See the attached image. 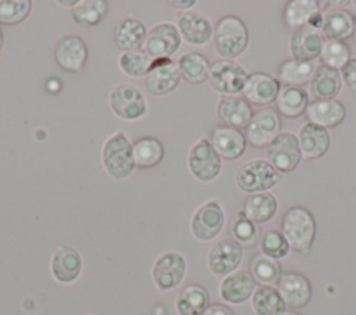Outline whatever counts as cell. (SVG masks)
Masks as SVG:
<instances>
[{
  "mask_svg": "<svg viewBox=\"0 0 356 315\" xmlns=\"http://www.w3.org/2000/svg\"><path fill=\"white\" fill-rule=\"evenodd\" d=\"M213 47L224 60H235L241 57L249 44V31L242 18L227 14L218 18L214 25Z\"/></svg>",
  "mask_w": 356,
  "mask_h": 315,
  "instance_id": "cell-1",
  "label": "cell"
},
{
  "mask_svg": "<svg viewBox=\"0 0 356 315\" xmlns=\"http://www.w3.org/2000/svg\"><path fill=\"white\" fill-rule=\"evenodd\" d=\"M100 160L104 171L117 180L129 178L136 168L134 144L122 130L111 133L104 140L100 150Z\"/></svg>",
  "mask_w": 356,
  "mask_h": 315,
  "instance_id": "cell-2",
  "label": "cell"
},
{
  "mask_svg": "<svg viewBox=\"0 0 356 315\" xmlns=\"http://www.w3.org/2000/svg\"><path fill=\"white\" fill-rule=\"evenodd\" d=\"M281 232L296 253H307L316 237V221L303 205L289 207L281 221Z\"/></svg>",
  "mask_w": 356,
  "mask_h": 315,
  "instance_id": "cell-3",
  "label": "cell"
},
{
  "mask_svg": "<svg viewBox=\"0 0 356 315\" xmlns=\"http://www.w3.org/2000/svg\"><path fill=\"white\" fill-rule=\"evenodd\" d=\"M281 180L282 173L263 158L248 161L238 169L235 175V183L238 189L249 194L270 191Z\"/></svg>",
  "mask_w": 356,
  "mask_h": 315,
  "instance_id": "cell-4",
  "label": "cell"
},
{
  "mask_svg": "<svg viewBox=\"0 0 356 315\" xmlns=\"http://www.w3.org/2000/svg\"><path fill=\"white\" fill-rule=\"evenodd\" d=\"M186 165L196 180L209 183L220 176L222 158L213 147L210 139L200 137L191 146L186 155Z\"/></svg>",
  "mask_w": 356,
  "mask_h": 315,
  "instance_id": "cell-5",
  "label": "cell"
},
{
  "mask_svg": "<svg viewBox=\"0 0 356 315\" xmlns=\"http://www.w3.org/2000/svg\"><path fill=\"white\" fill-rule=\"evenodd\" d=\"M188 262L184 254L177 250L163 251L153 261L150 276L157 290L171 291L185 279Z\"/></svg>",
  "mask_w": 356,
  "mask_h": 315,
  "instance_id": "cell-6",
  "label": "cell"
},
{
  "mask_svg": "<svg viewBox=\"0 0 356 315\" xmlns=\"http://www.w3.org/2000/svg\"><path fill=\"white\" fill-rule=\"evenodd\" d=\"M108 107L117 118L127 122L143 118L147 111L143 93L131 83H118L110 90Z\"/></svg>",
  "mask_w": 356,
  "mask_h": 315,
  "instance_id": "cell-7",
  "label": "cell"
},
{
  "mask_svg": "<svg viewBox=\"0 0 356 315\" xmlns=\"http://www.w3.org/2000/svg\"><path fill=\"white\" fill-rule=\"evenodd\" d=\"M248 71L235 60H216L210 64L209 83L221 96H238L248 80Z\"/></svg>",
  "mask_w": 356,
  "mask_h": 315,
  "instance_id": "cell-8",
  "label": "cell"
},
{
  "mask_svg": "<svg viewBox=\"0 0 356 315\" xmlns=\"http://www.w3.org/2000/svg\"><path fill=\"white\" fill-rule=\"evenodd\" d=\"M225 226V212L218 200L202 203L192 214L189 229L192 236L199 241L214 240Z\"/></svg>",
  "mask_w": 356,
  "mask_h": 315,
  "instance_id": "cell-9",
  "label": "cell"
},
{
  "mask_svg": "<svg viewBox=\"0 0 356 315\" xmlns=\"http://www.w3.org/2000/svg\"><path fill=\"white\" fill-rule=\"evenodd\" d=\"M264 153L267 161L282 175L295 171L302 161L298 136L288 130H281L270 142Z\"/></svg>",
  "mask_w": 356,
  "mask_h": 315,
  "instance_id": "cell-10",
  "label": "cell"
},
{
  "mask_svg": "<svg viewBox=\"0 0 356 315\" xmlns=\"http://www.w3.org/2000/svg\"><path fill=\"white\" fill-rule=\"evenodd\" d=\"M243 258V247L232 237L217 240L207 253V268L216 278H224L236 271Z\"/></svg>",
  "mask_w": 356,
  "mask_h": 315,
  "instance_id": "cell-11",
  "label": "cell"
},
{
  "mask_svg": "<svg viewBox=\"0 0 356 315\" xmlns=\"http://www.w3.org/2000/svg\"><path fill=\"white\" fill-rule=\"evenodd\" d=\"M181 80L177 61L172 58H153L143 85L147 93L154 97H161L172 93L179 86Z\"/></svg>",
  "mask_w": 356,
  "mask_h": 315,
  "instance_id": "cell-12",
  "label": "cell"
},
{
  "mask_svg": "<svg viewBox=\"0 0 356 315\" xmlns=\"http://www.w3.org/2000/svg\"><path fill=\"white\" fill-rule=\"evenodd\" d=\"M281 117L273 107H263L253 114L245 129L246 142L256 148H263L281 132Z\"/></svg>",
  "mask_w": 356,
  "mask_h": 315,
  "instance_id": "cell-13",
  "label": "cell"
},
{
  "mask_svg": "<svg viewBox=\"0 0 356 315\" xmlns=\"http://www.w3.org/2000/svg\"><path fill=\"white\" fill-rule=\"evenodd\" d=\"M53 57L58 68L68 74H78L88 62L89 50L81 36L65 35L57 40Z\"/></svg>",
  "mask_w": 356,
  "mask_h": 315,
  "instance_id": "cell-14",
  "label": "cell"
},
{
  "mask_svg": "<svg viewBox=\"0 0 356 315\" xmlns=\"http://www.w3.org/2000/svg\"><path fill=\"white\" fill-rule=\"evenodd\" d=\"M181 33L172 22H159L147 31L145 50L152 58H171L182 44Z\"/></svg>",
  "mask_w": 356,
  "mask_h": 315,
  "instance_id": "cell-15",
  "label": "cell"
},
{
  "mask_svg": "<svg viewBox=\"0 0 356 315\" xmlns=\"http://www.w3.org/2000/svg\"><path fill=\"white\" fill-rule=\"evenodd\" d=\"M177 28L182 40L195 47L206 46L213 40L214 25L210 18L200 11H184L177 14Z\"/></svg>",
  "mask_w": 356,
  "mask_h": 315,
  "instance_id": "cell-16",
  "label": "cell"
},
{
  "mask_svg": "<svg viewBox=\"0 0 356 315\" xmlns=\"http://www.w3.org/2000/svg\"><path fill=\"white\" fill-rule=\"evenodd\" d=\"M317 0H289L282 8V22L291 32L302 26H313L320 31L323 7Z\"/></svg>",
  "mask_w": 356,
  "mask_h": 315,
  "instance_id": "cell-17",
  "label": "cell"
},
{
  "mask_svg": "<svg viewBox=\"0 0 356 315\" xmlns=\"http://www.w3.org/2000/svg\"><path fill=\"white\" fill-rule=\"evenodd\" d=\"M83 269V258L81 253L67 244L58 246L50 258V273L57 283L71 284L76 282Z\"/></svg>",
  "mask_w": 356,
  "mask_h": 315,
  "instance_id": "cell-18",
  "label": "cell"
},
{
  "mask_svg": "<svg viewBox=\"0 0 356 315\" xmlns=\"http://www.w3.org/2000/svg\"><path fill=\"white\" fill-rule=\"evenodd\" d=\"M281 87V82L275 76L266 72H252L242 90V97L252 105L270 107L277 101Z\"/></svg>",
  "mask_w": 356,
  "mask_h": 315,
  "instance_id": "cell-19",
  "label": "cell"
},
{
  "mask_svg": "<svg viewBox=\"0 0 356 315\" xmlns=\"http://www.w3.org/2000/svg\"><path fill=\"white\" fill-rule=\"evenodd\" d=\"M216 114L222 126L246 129L253 118V107L242 96H220Z\"/></svg>",
  "mask_w": 356,
  "mask_h": 315,
  "instance_id": "cell-20",
  "label": "cell"
},
{
  "mask_svg": "<svg viewBox=\"0 0 356 315\" xmlns=\"http://www.w3.org/2000/svg\"><path fill=\"white\" fill-rule=\"evenodd\" d=\"M324 42L325 39L318 29L309 25L298 28L289 35L291 58L312 62L320 57Z\"/></svg>",
  "mask_w": 356,
  "mask_h": 315,
  "instance_id": "cell-21",
  "label": "cell"
},
{
  "mask_svg": "<svg viewBox=\"0 0 356 315\" xmlns=\"http://www.w3.org/2000/svg\"><path fill=\"white\" fill-rule=\"evenodd\" d=\"M256 287V280L250 271L236 269L220 280L218 296L224 303L239 305L252 297Z\"/></svg>",
  "mask_w": 356,
  "mask_h": 315,
  "instance_id": "cell-22",
  "label": "cell"
},
{
  "mask_svg": "<svg viewBox=\"0 0 356 315\" xmlns=\"http://www.w3.org/2000/svg\"><path fill=\"white\" fill-rule=\"evenodd\" d=\"M298 142L302 153V160L314 161L327 154L331 146L328 129L312 122H305L298 130Z\"/></svg>",
  "mask_w": 356,
  "mask_h": 315,
  "instance_id": "cell-23",
  "label": "cell"
},
{
  "mask_svg": "<svg viewBox=\"0 0 356 315\" xmlns=\"http://www.w3.org/2000/svg\"><path fill=\"white\" fill-rule=\"evenodd\" d=\"M277 286L286 307L292 309L303 308L312 300V284L309 279L299 272H284Z\"/></svg>",
  "mask_w": 356,
  "mask_h": 315,
  "instance_id": "cell-24",
  "label": "cell"
},
{
  "mask_svg": "<svg viewBox=\"0 0 356 315\" xmlns=\"http://www.w3.org/2000/svg\"><path fill=\"white\" fill-rule=\"evenodd\" d=\"M210 142L222 160H238L243 155L248 142L242 130L218 125L210 133Z\"/></svg>",
  "mask_w": 356,
  "mask_h": 315,
  "instance_id": "cell-25",
  "label": "cell"
},
{
  "mask_svg": "<svg viewBox=\"0 0 356 315\" xmlns=\"http://www.w3.org/2000/svg\"><path fill=\"white\" fill-rule=\"evenodd\" d=\"M307 122L316 124L325 129H334L345 121L346 108L345 105L334 100H312L305 111Z\"/></svg>",
  "mask_w": 356,
  "mask_h": 315,
  "instance_id": "cell-26",
  "label": "cell"
},
{
  "mask_svg": "<svg viewBox=\"0 0 356 315\" xmlns=\"http://www.w3.org/2000/svg\"><path fill=\"white\" fill-rule=\"evenodd\" d=\"M355 17L345 8L328 7L323 10V22L320 32L325 40H342L353 36Z\"/></svg>",
  "mask_w": 356,
  "mask_h": 315,
  "instance_id": "cell-27",
  "label": "cell"
},
{
  "mask_svg": "<svg viewBox=\"0 0 356 315\" xmlns=\"http://www.w3.org/2000/svg\"><path fill=\"white\" fill-rule=\"evenodd\" d=\"M342 78L338 69L320 64L309 82V96L313 100H334L342 89Z\"/></svg>",
  "mask_w": 356,
  "mask_h": 315,
  "instance_id": "cell-28",
  "label": "cell"
},
{
  "mask_svg": "<svg viewBox=\"0 0 356 315\" xmlns=\"http://www.w3.org/2000/svg\"><path fill=\"white\" fill-rule=\"evenodd\" d=\"M147 29L139 19L134 17L122 18L114 28L113 39L115 46L124 51L140 50L145 46Z\"/></svg>",
  "mask_w": 356,
  "mask_h": 315,
  "instance_id": "cell-29",
  "label": "cell"
},
{
  "mask_svg": "<svg viewBox=\"0 0 356 315\" xmlns=\"http://www.w3.org/2000/svg\"><path fill=\"white\" fill-rule=\"evenodd\" d=\"M209 307V291L197 283L184 286L175 297V311L178 315H203Z\"/></svg>",
  "mask_w": 356,
  "mask_h": 315,
  "instance_id": "cell-30",
  "label": "cell"
},
{
  "mask_svg": "<svg viewBox=\"0 0 356 315\" xmlns=\"http://www.w3.org/2000/svg\"><path fill=\"white\" fill-rule=\"evenodd\" d=\"M209 58L199 51H189L179 56L177 65L181 74V79L188 85H203L209 80L210 71Z\"/></svg>",
  "mask_w": 356,
  "mask_h": 315,
  "instance_id": "cell-31",
  "label": "cell"
},
{
  "mask_svg": "<svg viewBox=\"0 0 356 315\" xmlns=\"http://www.w3.org/2000/svg\"><path fill=\"white\" fill-rule=\"evenodd\" d=\"M309 93L305 87L300 86H282L277 101H275V110L280 115L295 119L305 114L307 105H309Z\"/></svg>",
  "mask_w": 356,
  "mask_h": 315,
  "instance_id": "cell-32",
  "label": "cell"
},
{
  "mask_svg": "<svg viewBox=\"0 0 356 315\" xmlns=\"http://www.w3.org/2000/svg\"><path fill=\"white\" fill-rule=\"evenodd\" d=\"M250 307L256 315H282L286 311V304L274 286L259 284L252 297Z\"/></svg>",
  "mask_w": 356,
  "mask_h": 315,
  "instance_id": "cell-33",
  "label": "cell"
},
{
  "mask_svg": "<svg viewBox=\"0 0 356 315\" xmlns=\"http://www.w3.org/2000/svg\"><path fill=\"white\" fill-rule=\"evenodd\" d=\"M278 208V201L271 191H261L249 194L243 201L242 211L254 223L270 221Z\"/></svg>",
  "mask_w": 356,
  "mask_h": 315,
  "instance_id": "cell-34",
  "label": "cell"
},
{
  "mask_svg": "<svg viewBox=\"0 0 356 315\" xmlns=\"http://www.w3.org/2000/svg\"><path fill=\"white\" fill-rule=\"evenodd\" d=\"M314 64L309 61H300L288 58L284 60L277 68V79L284 83V86H300L309 85L314 74Z\"/></svg>",
  "mask_w": 356,
  "mask_h": 315,
  "instance_id": "cell-35",
  "label": "cell"
},
{
  "mask_svg": "<svg viewBox=\"0 0 356 315\" xmlns=\"http://www.w3.org/2000/svg\"><path fill=\"white\" fill-rule=\"evenodd\" d=\"M134 157L136 168L150 169L157 167L164 158V146L154 136L138 137L134 143Z\"/></svg>",
  "mask_w": 356,
  "mask_h": 315,
  "instance_id": "cell-36",
  "label": "cell"
},
{
  "mask_svg": "<svg viewBox=\"0 0 356 315\" xmlns=\"http://www.w3.org/2000/svg\"><path fill=\"white\" fill-rule=\"evenodd\" d=\"M108 3L106 0H79L78 4L71 10V15L75 24L92 28L102 22L107 14Z\"/></svg>",
  "mask_w": 356,
  "mask_h": 315,
  "instance_id": "cell-37",
  "label": "cell"
},
{
  "mask_svg": "<svg viewBox=\"0 0 356 315\" xmlns=\"http://www.w3.org/2000/svg\"><path fill=\"white\" fill-rule=\"evenodd\" d=\"M153 58L147 54L146 50H134L124 51L118 57V68L120 71L129 78H145L152 67Z\"/></svg>",
  "mask_w": 356,
  "mask_h": 315,
  "instance_id": "cell-38",
  "label": "cell"
},
{
  "mask_svg": "<svg viewBox=\"0 0 356 315\" xmlns=\"http://www.w3.org/2000/svg\"><path fill=\"white\" fill-rule=\"evenodd\" d=\"M250 273L253 275L256 283L263 286H274L278 284L282 271L277 259H273L260 253L256 254L250 261Z\"/></svg>",
  "mask_w": 356,
  "mask_h": 315,
  "instance_id": "cell-39",
  "label": "cell"
},
{
  "mask_svg": "<svg viewBox=\"0 0 356 315\" xmlns=\"http://www.w3.org/2000/svg\"><path fill=\"white\" fill-rule=\"evenodd\" d=\"M31 11V0H0V25H19L28 19Z\"/></svg>",
  "mask_w": 356,
  "mask_h": 315,
  "instance_id": "cell-40",
  "label": "cell"
},
{
  "mask_svg": "<svg viewBox=\"0 0 356 315\" xmlns=\"http://www.w3.org/2000/svg\"><path fill=\"white\" fill-rule=\"evenodd\" d=\"M231 235L232 239H235L242 247H253L259 241L260 230L257 223L250 221L243 211H239L236 214L235 221L232 222L231 226Z\"/></svg>",
  "mask_w": 356,
  "mask_h": 315,
  "instance_id": "cell-41",
  "label": "cell"
},
{
  "mask_svg": "<svg viewBox=\"0 0 356 315\" xmlns=\"http://www.w3.org/2000/svg\"><path fill=\"white\" fill-rule=\"evenodd\" d=\"M259 248L261 254L277 261L285 258L291 250L288 240L278 229L266 230L259 240Z\"/></svg>",
  "mask_w": 356,
  "mask_h": 315,
  "instance_id": "cell-42",
  "label": "cell"
},
{
  "mask_svg": "<svg viewBox=\"0 0 356 315\" xmlns=\"http://www.w3.org/2000/svg\"><path fill=\"white\" fill-rule=\"evenodd\" d=\"M318 58L321 60V64L339 71L352 58V56L346 42L325 40Z\"/></svg>",
  "mask_w": 356,
  "mask_h": 315,
  "instance_id": "cell-43",
  "label": "cell"
},
{
  "mask_svg": "<svg viewBox=\"0 0 356 315\" xmlns=\"http://www.w3.org/2000/svg\"><path fill=\"white\" fill-rule=\"evenodd\" d=\"M342 83L356 94V57H352L341 69H339Z\"/></svg>",
  "mask_w": 356,
  "mask_h": 315,
  "instance_id": "cell-44",
  "label": "cell"
},
{
  "mask_svg": "<svg viewBox=\"0 0 356 315\" xmlns=\"http://www.w3.org/2000/svg\"><path fill=\"white\" fill-rule=\"evenodd\" d=\"M234 309L225 304H210V307L204 311L203 315H234Z\"/></svg>",
  "mask_w": 356,
  "mask_h": 315,
  "instance_id": "cell-45",
  "label": "cell"
},
{
  "mask_svg": "<svg viewBox=\"0 0 356 315\" xmlns=\"http://www.w3.org/2000/svg\"><path fill=\"white\" fill-rule=\"evenodd\" d=\"M171 8H175L178 10L179 12H184V11H189L193 6H196V0H167L165 1Z\"/></svg>",
  "mask_w": 356,
  "mask_h": 315,
  "instance_id": "cell-46",
  "label": "cell"
},
{
  "mask_svg": "<svg viewBox=\"0 0 356 315\" xmlns=\"http://www.w3.org/2000/svg\"><path fill=\"white\" fill-rule=\"evenodd\" d=\"M78 1L79 0H57L56 3L58 4V6H61V7H75L76 4H78Z\"/></svg>",
  "mask_w": 356,
  "mask_h": 315,
  "instance_id": "cell-47",
  "label": "cell"
},
{
  "mask_svg": "<svg viewBox=\"0 0 356 315\" xmlns=\"http://www.w3.org/2000/svg\"><path fill=\"white\" fill-rule=\"evenodd\" d=\"M350 1L349 0H342V1H330L328 4H331V6H334V7H337L338 8V6H342V7H345V6H348Z\"/></svg>",
  "mask_w": 356,
  "mask_h": 315,
  "instance_id": "cell-48",
  "label": "cell"
},
{
  "mask_svg": "<svg viewBox=\"0 0 356 315\" xmlns=\"http://www.w3.org/2000/svg\"><path fill=\"white\" fill-rule=\"evenodd\" d=\"M4 46V33H3V29H1V25H0V51Z\"/></svg>",
  "mask_w": 356,
  "mask_h": 315,
  "instance_id": "cell-49",
  "label": "cell"
},
{
  "mask_svg": "<svg viewBox=\"0 0 356 315\" xmlns=\"http://www.w3.org/2000/svg\"><path fill=\"white\" fill-rule=\"evenodd\" d=\"M282 315H300V314H298L296 311H285Z\"/></svg>",
  "mask_w": 356,
  "mask_h": 315,
  "instance_id": "cell-50",
  "label": "cell"
},
{
  "mask_svg": "<svg viewBox=\"0 0 356 315\" xmlns=\"http://www.w3.org/2000/svg\"><path fill=\"white\" fill-rule=\"evenodd\" d=\"M353 36L356 37V17H355V26H353Z\"/></svg>",
  "mask_w": 356,
  "mask_h": 315,
  "instance_id": "cell-51",
  "label": "cell"
},
{
  "mask_svg": "<svg viewBox=\"0 0 356 315\" xmlns=\"http://www.w3.org/2000/svg\"><path fill=\"white\" fill-rule=\"evenodd\" d=\"M352 4H353V6H355V7H356V1H352Z\"/></svg>",
  "mask_w": 356,
  "mask_h": 315,
  "instance_id": "cell-52",
  "label": "cell"
},
{
  "mask_svg": "<svg viewBox=\"0 0 356 315\" xmlns=\"http://www.w3.org/2000/svg\"><path fill=\"white\" fill-rule=\"evenodd\" d=\"M89 315H93V314H89Z\"/></svg>",
  "mask_w": 356,
  "mask_h": 315,
  "instance_id": "cell-53",
  "label": "cell"
}]
</instances>
